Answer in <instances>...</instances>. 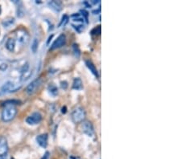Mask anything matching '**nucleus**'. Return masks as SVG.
Listing matches in <instances>:
<instances>
[{
    "mask_svg": "<svg viewBox=\"0 0 181 159\" xmlns=\"http://www.w3.org/2000/svg\"><path fill=\"white\" fill-rule=\"evenodd\" d=\"M15 103H19L16 100H8L5 102L4 109L2 111V120L4 122H9L15 118L17 114V109L15 106Z\"/></svg>",
    "mask_w": 181,
    "mask_h": 159,
    "instance_id": "1",
    "label": "nucleus"
},
{
    "mask_svg": "<svg viewBox=\"0 0 181 159\" xmlns=\"http://www.w3.org/2000/svg\"><path fill=\"white\" fill-rule=\"evenodd\" d=\"M72 120L74 123H82L85 118V112L82 107H77L72 112Z\"/></svg>",
    "mask_w": 181,
    "mask_h": 159,
    "instance_id": "2",
    "label": "nucleus"
},
{
    "mask_svg": "<svg viewBox=\"0 0 181 159\" xmlns=\"http://www.w3.org/2000/svg\"><path fill=\"white\" fill-rule=\"evenodd\" d=\"M82 131L83 134H86L88 137H93L95 135V131L93 129V126L92 125V123L89 120H83L82 122Z\"/></svg>",
    "mask_w": 181,
    "mask_h": 159,
    "instance_id": "3",
    "label": "nucleus"
},
{
    "mask_svg": "<svg viewBox=\"0 0 181 159\" xmlns=\"http://www.w3.org/2000/svg\"><path fill=\"white\" fill-rule=\"evenodd\" d=\"M16 39L18 43L20 45H26L29 41V35L25 30L20 29L16 32Z\"/></svg>",
    "mask_w": 181,
    "mask_h": 159,
    "instance_id": "4",
    "label": "nucleus"
},
{
    "mask_svg": "<svg viewBox=\"0 0 181 159\" xmlns=\"http://www.w3.org/2000/svg\"><path fill=\"white\" fill-rule=\"evenodd\" d=\"M41 84H42V79L41 78H38V79L35 80L32 83H30L27 85V89H26V93L28 95H32V94H33V93H35L37 91V89L40 87Z\"/></svg>",
    "mask_w": 181,
    "mask_h": 159,
    "instance_id": "5",
    "label": "nucleus"
},
{
    "mask_svg": "<svg viewBox=\"0 0 181 159\" xmlns=\"http://www.w3.org/2000/svg\"><path fill=\"white\" fill-rule=\"evenodd\" d=\"M42 120V115L39 112H35L26 118V122L30 125H36Z\"/></svg>",
    "mask_w": 181,
    "mask_h": 159,
    "instance_id": "6",
    "label": "nucleus"
},
{
    "mask_svg": "<svg viewBox=\"0 0 181 159\" xmlns=\"http://www.w3.org/2000/svg\"><path fill=\"white\" fill-rule=\"evenodd\" d=\"M19 89H20V86L16 85L15 83L12 81L7 82L6 84H3V86L2 87V93H12V92H16V90H18Z\"/></svg>",
    "mask_w": 181,
    "mask_h": 159,
    "instance_id": "7",
    "label": "nucleus"
},
{
    "mask_svg": "<svg viewBox=\"0 0 181 159\" xmlns=\"http://www.w3.org/2000/svg\"><path fill=\"white\" fill-rule=\"evenodd\" d=\"M66 43V37L64 34L59 36V37L57 38L56 40L54 41V43H52V47L50 48V50H55L57 48H60L61 47H63Z\"/></svg>",
    "mask_w": 181,
    "mask_h": 159,
    "instance_id": "8",
    "label": "nucleus"
},
{
    "mask_svg": "<svg viewBox=\"0 0 181 159\" xmlns=\"http://www.w3.org/2000/svg\"><path fill=\"white\" fill-rule=\"evenodd\" d=\"M8 152V143L7 138L3 136H0V156L6 155Z\"/></svg>",
    "mask_w": 181,
    "mask_h": 159,
    "instance_id": "9",
    "label": "nucleus"
},
{
    "mask_svg": "<svg viewBox=\"0 0 181 159\" xmlns=\"http://www.w3.org/2000/svg\"><path fill=\"white\" fill-rule=\"evenodd\" d=\"M48 136L47 134H43L36 137V142L43 148H46L48 146Z\"/></svg>",
    "mask_w": 181,
    "mask_h": 159,
    "instance_id": "10",
    "label": "nucleus"
},
{
    "mask_svg": "<svg viewBox=\"0 0 181 159\" xmlns=\"http://www.w3.org/2000/svg\"><path fill=\"white\" fill-rule=\"evenodd\" d=\"M32 75V71L30 69V66L28 64H26L23 68V71H22V74H21V80L22 81H25L27 80L28 78Z\"/></svg>",
    "mask_w": 181,
    "mask_h": 159,
    "instance_id": "11",
    "label": "nucleus"
},
{
    "mask_svg": "<svg viewBox=\"0 0 181 159\" xmlns=\"http://www.w3.org/2000/svg\"><path fill=\"white\" fill-rule=\"evenodd\" d=\"M48 5L55 12H59L62 10V4H61V2H59V1H55V0H53V1H51V2H48Z\"/></svg>",
    "mask_w": 181,
    "mask_h": 159,
    "instance_id": "12",
    "label": "nucleus"
},
{
    "mask_svg": "<svg viewBox=\"0 0 181 159\" xmlns=\"http://www.w3.org/2000/svg\"><path fill=\"white\" fill-rule=\"evenodd\" d=\"M85 64H86V66H87V68L90 70L91 73H93L96 77L97 78L98 77V73H97V68H96L95 65L93 64V62L90 61V60H86Z\"/></svg>",
    "mask_w": 181,
    "mask_h": 159,
    "instance_id": "13",
    "label": "nucleus"
},
{
    "mask_svg": "<svg viewBox=\"0 0 181 159\" xmlns=\"http://www.w3.org/2000/svg\"><path fill=\"white\" fill-rule=\"evenodd\" d=\"M6 48L9 52H14L16 48V39L13 38H9L6 42Z\"/></svg>",
    "mask_w": 181,
    "mask_h": 159,
    "instance_id": "14",
    "label": "nucleus"
},
{
    "mask_svg": "<svg viewBox=\"0 0 181 159\" xmlns=\"http://www.w3.org/2000/svg\"><path fill=\"white\" fill-rule=\"evenodd\" d=\"M72 88L76 90H81L83 88V83L80 78H75L72 83Z\"/></svg>",
    "mask_w": 181,
    "mask_h": 159,
    "instance_id": "15",
    "label": "nucleus"
},
{
    "mask_svg": "<svg viewBox=\"0 0 181 159\" xmlns=\"http://www.w3.org/2000/svg\"><path fill=\"white\" fill-rule=\"evenodd\" d=\"M48 89L51 95L57 96L58 94V89H57V87L56 85H54V84H50Z\"/></svg>",
    "mask_w": 181,
    "mask_h": 159,
    "instance_id": "16",
    "label": "nucleus"
},
{
    "mask_svg": "<svg viewBox=\"0 0 181 159\" xmlns=\"http://www.w3.org/2000/svg\"><path fill=\"white\" fill-rule=\"evenodd\" d=\"M14 23H15V19L13 18H8L2 21V25L4 26L5 27H9Z\"/></svg>",
    "mask_w": 181,
    "mask_h": 159,
    "instance_id": "17",
    "label": "nucleus"
},
{
    "mask_svg": "<svg viewBox=\"0 0 181 159\" xmlns=\"http://www.w3.org/2000/svg\"><path fill=\"white\" fill-rule=\"evenodd\" d=\"M68 22V16L64 15L62 16V19H61V23H60L58 27H64V26H65Z\"/></svg>",
    "mask_w": 181,
    "mask_h": 159,
    "instance_id": "18",
    "label": "nucleus"
},
{
    "mask_svg": "<svg viewBox=\"0 0 181 159\" xmlns=\"http://www.w3.org/2000/svg\"><path fill=\"white\" fill-rule=\"evenodd\" d=\"M72 26L73 27V28H74L77 32H78L79 33H81L82 32H83L85 29V27L83 24H72Z\"/></svg>",
    "mask_w": 181,
    "mask_h": 159,
    "instance_id": "19",
    "label": "nucleus"
},
{
    "mask_svg": "<svg viewBox=\"0 0 181 159\" xmlns=\"http://www.w3.org/2000/svg\"><path fill=\"white\" fill-rule=\"evenodd\" d=\"M38 44H39V42L38 40H37V39H34V40H33V42H32V52L34 53L36 52V51H37V49H38Z\"/></svg>",
    "mask_w": 181,
    "mask_h": 159,
    "instance_id": "20",
    "label": "nucleus"
},
{
    "mask_svg": "<svg viewBox=\"0 0 181 159\" xmlns=\"http://www.w3.org/2000/svg\"><path fill=\"white\" fill-rule=\"evenodd\" d=\"M73 52H74L75 56L77 57L80 56V50L79 48H78V46L76 45V44H73Z\"/></svg>",
    "mask_w": 181,
    "mask_h": 159,
    "instance_id": "21",
    "label": "nucleus"
},
{
    "mask_svg": "<svg viewBox=\"0 0 181 159\" xmlns=\"http://www.w3.org/2000/svg\"><path fill=\"white\" fill-rule=\"evenodd\" d=\"M48 157H49V153L48 152H46L45 154L44 155L43 157H42V158L41 159H48Z\"/></svg>",
    "mask_w": 181,
    "mask_h": 159,
    "instance_id": "22",
    "label": "nucleus"
},
{
    "mask_svg": "<svg viewBox=\"0 0 181 159\" xmlns=\"http://www.w3.org/2000/svg\"><path fill=\"white\" fill-rule=\"evenodd\" d=\"M7 154H6V155H2V156H0V159H7Z\"/></svg>",
    "mask_w": 181,
    "mask_h": 159,
    "instance_id": "23",
    "label": "nucleus"
},
{
    "mask_svg": "<svg viewBox=\"0 0 181 159\" xmlns=\"http://www.w3.org/2000/svg\"><path fill=\"white\" fill-rule=\"evenodd\" d=\"M69 159H81V158L77 157H74V156H70V157H69Z\"/></svg>",
    "mask_w": 181,
    "mask_h": 159,
    "instance_id": "24",
    "label": "nucleus"
}]
</instances>
